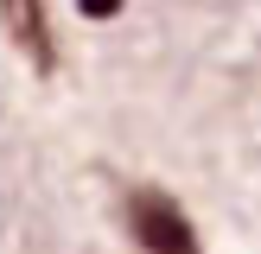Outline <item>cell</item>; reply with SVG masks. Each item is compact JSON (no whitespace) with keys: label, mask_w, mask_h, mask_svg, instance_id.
I'll use <instances>...</instances> for the list:
<instances>
[{"label":"cell","mask_w":261,"mask_h":254,"mask_svg":"<svg viewBox=\"0 0 261 254\" xmlns=\"http://www.w3.org/2000/svg\"><path fill=\"white\" fill-rule=\"evenodd\" d=\"M0 19L13 25V38H19V45L32 51V64H38L45 76L58 70V51H51V32H45V7H38V0H25V7H19V0H0Z\"/></svg>","instance_id":"2"},{"label":"cell","mask_w":261,"mask_h":254,"mask_svg":"<svg viewBox=\"0 0 261 254\" xmlns=\"http://www.w3.org/2000/svg\"><path fill=\"white\" fill-rule=\"evenodd\" d=\"M121 223H127V235H134L147 254H198L191 216L178 210L160 184H134V190H127V197H121Z\"/></svg>","instance_id":"1"}]
</instances>
